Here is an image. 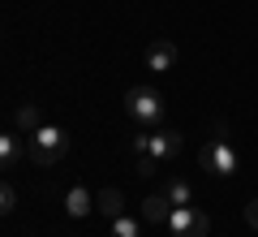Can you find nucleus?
<instances>
[{
  "mask_svg": "<svg viewBox=\"0 0 258 237\" xmlns=\"http://www.w3.org/2000/svg\"><path fill=\"white\" fill-rule=\"evenodd\" d=\"M64 151H69V134H64L60 125H35L30 129V138H26V155L35 160V164H43V168H52V164H60L64 160Z\"/></svg>",
  "mask_w": 258,
  "mask_h": 237,
  "instance_id": "nucleus-1",
  "label": "nucleus"
},
{
  "mask_svg": "<svg viewBox=\"0 0 258 237\" xmlns=\"http://www.w3.org/2000/svg\"><path fill=\"white\" fill-rule=\"evenodd\" d=\"M125 112L138 121V125H159L164 112H168V104H164V95L151 91V86H134V91L125 95Z\"/></svg>",
  "mask_w": 258,
  "mask_h": 237,
  "instance_id": "nucleus-2",
  "label": "nucleus"
},
{
  "mask_svg": "<svg viewBox=\"0 0 258 237\" xmlns=\"http://www.w3.org/2000/svg\"><path fill=\"white\" fill-rule=\"evenodd\" d=\"M198 164H203L207 173H215V177H232L241 168V151L228 143V138H211V143L198 151Z\"/></svg>",
  "mask_w": 258,
  "mask_h": 237,
  "instance_id": "nucleus-3",
  "label": "nucleus"
},
{
  "mask_svg": "<svg viewBox=\"0 0 258 237\" xmlns=\"http://www.w3.org/2000/svg\"><path fill=\"white\" fill-rule=\"evenodd\" d=\"M181 143H185V138L176 134V129H155V134H138V138H134V151L151 155V160L164 164V160H172V155L181 151Z\"/></svg>",
  "mask_w": 258,
  "mask_h": 237,
  "instance_id": "nucleus-4",
  "label": "nucleus"
},
{
  "mask_svg": "<svg viewBox=\"0 0 258 237\" xmlns=\"http://www.w3.org/2000/svg\"><path fill=\"white\" fill-rule=\"evenodd\" d=\"M164 228L172 237H207V228H211V224H207V216L189 203V207H172V216H168Z\"/></svg>",
  "mask_w": 258,
  "mask_h": 237,
  "instance_id": "nucleus-5",
  "label": "nucleus"
},
{
  "mask_svg": "<svg viewBox=\"0 0 258 237\" xmlns=\"http://www.w3.org/2000/svg\"><path fill=\"white\" fill-rule=\"evenodd\" d=\"M176 65V43L172 39H151L147 43V69L151 73H168Z\"/></svg>",
  "mask_w": 258,
  "mask_h": 237,
  "instance_id": "nucleus-6",
  "label": "nucleus"
},
{
  "mask_svg": "<svg viewBox=\"0 0 258 237\" xmlns=\"http://www.w3.org/2000/svg\"><path fill=\"white\" fill-rule=\"evenodd\" d=\"M22 155H26V143L18 134H0V173H9Z\"/></svg>",
  "mask_w": 258,
  "mask_h": 237,
  "instance_id": "nucleus-7",
  "label": "nucleus"
},
{
  "mask_svg": "<svg viewBox=\"0 0 258 237\" xmlns=\"http://www.w3.org/2000/svg\"><path fill=\"white\" fill-rule=\"evenodd\" d=\"M164 199L172 203V207H189V203H194V185L181 181V177H168V181H164Z\"/></svg>",
  "mask_w": 258,
  "mask_h": 237,
  "instance_id": "nucleus-8",
  "label": "nucleus"
},
{
  "mask_svg": "<svg viewBox=\"0 0 258 237\" xmlns=\"http://www.w3.org/2000/svg\"><path fill=\"white\" fill-rule=\"evenodd\" d=\"M142 216H147L151 224H168V216H172V203H168L164 194H147V203H142Z\"/></svg>",
  "mask_w": 258,
  "mask_h": 237,
  "instance_id": "nucleus-9",
  "label": "nucleus"
},
{
  "mask_svg": "<svg viewBox=\"0 0 258 237\" xmlns=\"http://www.w3.org/2000/svg\"><path fill=\"white\" fill-rule=\"evenodd\" d=\"M86 211H95V203H91V194L82 190V185H74V190L64 194V216H86Z\"/></svg>",
  "mask_w": 258,
  "mask_h": 237,
  "instance_id": "nucleus-10",
  "label": "nucleus"
},
{
  "mask_svg": "<svg viewBox=\"0 0 258 237\" xmlns=\"http://www.w3.org/2000/svg\"><path fill=\"white\" fill-rule=\"evenodd\" d=\"M95 211H103V216H108V220L125 216V199H120V190H103L99 199H95Z\"/></svg>",
  "mask_w": 258,
  "mask_h": 237,
  "instance_id": "nucleus-11",
  "label": "nucleus"
},
{
  "mask_svg": "<svg viewBox=\"0 0 258 237\" xmlns=\"http://www.w3.org/2000/svg\"><path fill=\"white\" fill-rule=\"evenodd\" d=\"M112 237H142V220L116 216V220H112Z\"/></svg>",
  "mask_w": 258,
  "mask_h": 237,
  "instance_id": "nucleus-12",
  "label": "nucleus"
},
{
  "mask_svg": "<svg viewBox=\"0 0 258 237\" xmlns=\"http://www.w3.org/2000/svg\"><path fill=\"white\" fill-rule=\"evenodd\" d=\"M18 125L22 129H35V125H43V121H39V112L30 108V104H22V108H18Z\"/></svg>",
  "mask_w": 258,
  "mask_h": 237,
  "instance_id": "nucleus-13",
  "label": "nucleus"
},
{
  "mask_svg": "<svg viewBox=\"0 0 258 237\" xmlns=\"http://www.w3.org/2000/svg\"><path fill=\"white\" fill-rule=\"evenodd\" d=\"M13 207H18V194H13V190H9V185L0 181V216H9V211H13Z\"/></svg>",
  "mask_w": 258,
  "mask_h": 237,
  "instance_id": "nucleus-14",
  "label": "nucleus"
},
{
  "mask_svg": "<svg viewBox=\"0 0 258 237\" xmlns=\"http://www.w3.org/2000/svg\"><path fill=\"white\" fill-rule=\"evenodd\" d=\"M138 173L147 177V173H159V160H151V155H138Z\"/></svg>",
  "mask_w": 258,
  "mask_h": 237,
  "instance_id": "nucleus-15",
  "label": "nucleus"
},
{
  "mask_svg": "<svg viewBox=\"0 0 258 237\" xmlns=\"http://www.w3.org/2000/svg\"><path fill=\"white\" fill-rule=\"evenodd\" d=\"M245 224H249V228H254V233H258V199H254V203H249V207H245Z\"/></svg>",
  "mask_w": 258,
  "mask_h": 237,
  "instance_id": "nucleus-16",
  "label": "nucleus"
}]
</instances>
